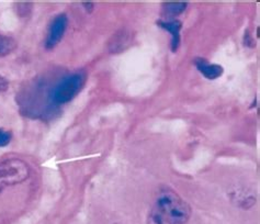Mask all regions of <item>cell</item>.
<instances>
[{"label":"cell","instance_id":"obj_1","mask_svg":"<svg viewBox=\"0 0 260 224\" xmlns=\"http://www.w3.org/2000/svg\"><path fill=\"white\" fill-rule=\"evenodd\" d=\"M191 208L170 189L161 190L148 214V224H187Z\"/></svg>","mask_w":260,"mask_h":224},{"label":"cell","instance_id":"obj_2","mask_svg":"<svg viewBox=\"0 0 260 224\" xmlns=\"http://www.w3.org/2000/svg\"><path fill=\"white\" fill-rule=\"evenodd\" d=\"M30 175V168L21 159L11 158L0 163V193L8 187L24 181Z\"/></svg>","mask_w":260,"mask_h":224},{"label":"cell","instance_id":"obj_3","mask_svg":"<svg viewBox=\"0 0 260 224\" xmlns=\"http://www.w3.org/2000/svg\"><path fill=\"white\" fill-rule=\"evenodd\" d=\"M84 73L77 72L65 77L51 92V100L55 105H63L71 101L80 91L85 84Z\"/></svg>","mask_w":260,"mask_h":224},{"label":"cell","instance_id":"obj_4","mask_svg":"<svg viewBox=\"0 0 260 224\" xmlns=\"http://www.w3.org/2000/svg\"><path fill=\"white\" fill-rule=\"evenodd\" d=\"M67 24L68 18L66 15H58L53 19L46 37V49H53V47H55L59 43V41L65 35Z\"/></svg>","mask_w":260,"mask_h":224},{"label":"cell","instance_id":"obj_5","mask_svg":"<svg viewBox=\"0 0 260 224\" xmlns=\"http://www.w3.org/2000/svg\"><path fill=\"white\" fill-rule=\"evenodd\" d=\"M133 41V35L129 31L121 30L116 35L113 36V38L109 42L108 49L111 53H120L122 51L126 50L132 43Z\"/></svg>","mask_w":260,"mask_h":224},{"label":"cell","instance_id":"obj_6","mask_svg":"<svg viewBox=\"0 0 260 224\" xmlns=\"http://www.w3.org/2000/svg\"><path fill=\"white\" fill-rule=\"evenodd\" d=\"M194 64L197 66L198 71H199L203 76L208 79H216L218 77H221L224 72L223 67L221 65L212 64L202 57H198L194 60Z\"/></svg>","mask_w":260,"mask_h":224},{"label":"cell","instance_id":"obj_7","mask_svg":"<svg viewBox=\"0 0 260 224\" xmlns=\"http://www.w3.org/2000/svg\"><path fill=\"white\" fill-rule=\"evenodd\" d=\"M157 24L172 35V49L174 52H176L180 44L181 22L178 21V20H159V21H157Z\"/></svg>","mask_w":260,"mask_h":224},{"label":"cell","instance_id":"obj_8","mask_svg":"<svg viewBox=\"0 0 260 224\" xmlns=\"http://www.w3.org/2000/svg\"><path fill=\"white\" fill-rule=\"evenodd\" d=\"M187 3L182 2H172L162 5L161 12L162 15L167 18H173L176 16H179L181 13L187 9Z\"/></svg>","mask_w":260,"mask_h":224},{"label":"cell","instance_id":"obj_9","mask_svg":"<svg viewBox=\"0 0 260 224\" xmlns=\"http://www.w3.org/2000/svg\"><path fill=\"white\" fill-rule=\"evenodd\" d=\"M17 47L15 39L0 35V57L10 54Z\"/></svg>","mask_w":260,"mask_h":224},{"label":"cell","instance_id":"obj_10","mask_svg":"<svg viewBox=\"0 0 260 224\" xmlns=\"http://www.w3.org/2000/svg\"><path fill=\"white\" fill-rule=\"evenodd\" d=\"M11 133L8 131H5L3 129H0V147L7 146L11 141Z\"/></svg>","mask_w":260,"mask_h":224},{"label":"cell","instance_id":"obj_11","mask_svg":"<svg viewBox=\"0 0 260 224\" xmlns=\"http://www.w3.org/2000/svg\"><path fill=\"white\" fill-rule=\"evenodd\" d=\"M8 88V81H7L4 77L0 76V92L5 91Z\"/></svg>","mask_w":260,"mask_h":224},{"label":"cell","instance_id":"obj_12","mask_svg":"<svg viewBox=\"0 0 260 224\" xmlns=\"http://www.w3.org/2000/svg\"><path fill=\"white\" fill-rule=\"evenodd\" d=\"M115 224H120V223H115Z\"/></svg>","mask_w":260,"mask_h":224}]
</instances>
